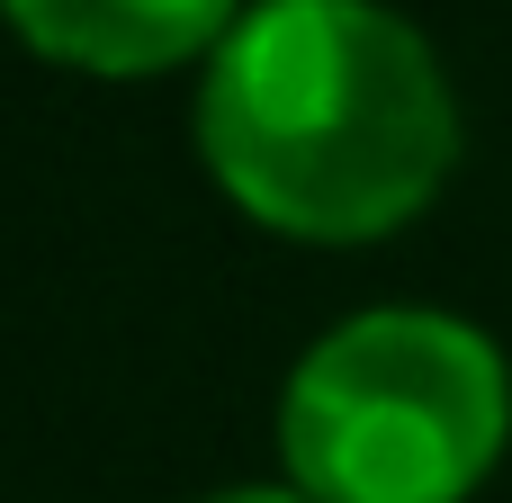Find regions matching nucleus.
I'll return each instance as SVG.
<instances>
[{"label": "nucleus", "mask_w": 512, "mask_h": 503, "mask_svg": "<svg viewBox=\"0 0 512 503\" xmlns=\"http://www.w3.org/2000/svg\"><path fill=\"white\" fill-rule=\"evenodd\" d=\"M504 441V351L432 306L333 324L279 396V459L306 503H468Z\"/></svg>", "instance_id": "obj_2"}, {"label": "nucleus", "mask_w": 512, "mask_h": 503, "mask_svg": "<svg viewBox=\"0 0 512 503\" xmlns=\"http://www.w3.org/2000/svg\"><path fill=\"white\" fill-rule=\"evenodd\" d=\"M216 189L288 243H378L459 162V99L423 27L378 0H261L198 90Z\"/></svg>", "instance_id": "obj_1"}, {"label": "nucleus", "mask_w": 512, "mask_h": 503, "mask_svg": "<svg viewBox=\"0 0 512 503\" xmlns=\"http://www.w3.org/2000/svg\"><path fill=\"white\" fill-rule=\"evenodd\" d=\"M9 27L72 72L99 81H135V72H171L207 45H225L234 0H0Z\"/></svg>", "instance_id": "obj_3"}, {"label": "nucleus", "mask_w": 512, "mask_h": 503, "mask_svg": "<svg viewBox=\"0 0 512 503\" xmlns=\"http://www.w3.org/2000/svg\"><path fill=\"white\" fill-rule=\"evenodd\" d=\"M207 503H306L297 486H234V495H207Z\"/></svg>", "instance_id": "obj_4"}]
</instances>
